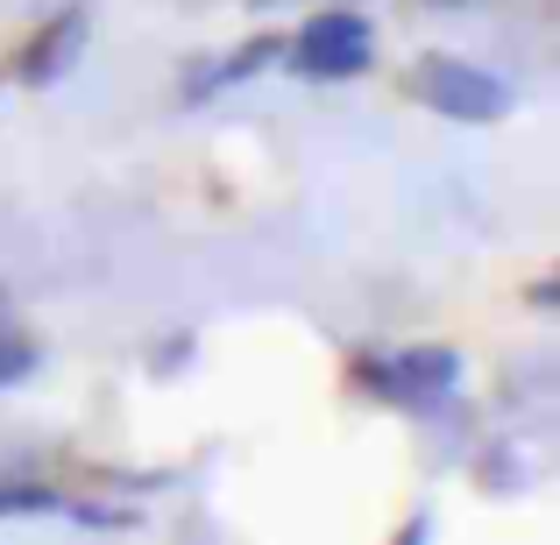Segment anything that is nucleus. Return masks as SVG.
Wrapping results in <instances>:
<instances>
[{
  "instance_id": "1",
  "label": "nucleus",
  "mask_w": 560,
  "mask_h": 545,
  "mask_svg": "<svg viewBox=\"0 0 560 545\" xmlns=\"http://www.w3.org/2000/svg\"><path fill=\"white\" fill-rule=\"evenodd\" d=\"M370 64V22L362 14H313L291 43V71L305 79H355Z\"/></svg>"
},
{
  "instance_id": "2",
  "label": "nucleus",
  "mask_w": 560,
  "mask_h": 545,
  "mask_svg": "<svg viewBox=\"0 0 560 545\" xmlns=\"http://www.w3.org/2000/svg\"><path fill=\"white\" fill-rule=\"evenodd\" d=\"M419 93H425V107L454 114V121H497V114L511 107L504 79L462 64V57H425V64H419Z\"/></svg>"
},
{
  "instance_id": "3",
  "label": "nucleus",
  "mask_w": 560,
  "mask_h": 545,
  "mask_svg": "<svg viewBox=\"0 0 560 545\" xmlns=\"http://www.w3.org/2000/svg\"><path fill=\"white\" fill-rule=\"evenodd\" d=\"M85 50V8H71V14H57L50 28H43L36 43L22 50V79L28 85H50V79H65L71 71V57Z\"/></svg>"
},
{
  "instance_id": "4",
  "label": "nucleus",
  "mask_w": 560,
  "mask_h": 545,
  "mask_svg": "<svg viewBox=\"0 0 560 545\" xmlns=\"http://www.w3.org/2000/svg\"><path fill=\"white\" fill-rule=\"evenodd\" d=\"M454 376H462L454 347H411V355H397L390 368H383V390H397V396H419V390H447Z\"/></svg>"
},
{
  "instance_id": "5",
  "label": "nucleus",
  "mask_w": 560,
  "mask_h": 545,
  "mask_svg": "<svg viewBox=\"0 0 560 545\" xmlns=\"http://www.w3.org/2000/svg\"><path fill=\"white\" fill-rule=\"evenodd\" d=\"M28 368H36V341L14 327H0V382H22Z\"/></svg>"
},
{
  "instance_id": "6",
  "label": "nucleus",
  "mask_w": 560,
  "mask_h": 545,
  "mask_svg": "<svg viewBox=\"0 0 560 545\" xmlns=\"http://www.w3.org/2000/svg\"><path fill=\"white\" fill-rule=\"evenodd\" d=\"M270 57H277V36H256V43H248V50H234L228 64L213 71V85H234V79H248V71H262V64H270Z\"/></svg>"
},
{
  "instance_id": "7",
  "label": "nucleus",
  "mask_w": 560,
  "mask_h": 545,
  "mask_svg": "<svg viewBox=\"0 0 560 545\" xmlns=\"http://www.w3.org/2000/svg\"><path fill=\"white\" fill-rule=\"evenodd\" d=\"M28 510H57L50 489H0V518H28Z\"/></svg>"
},
{
  "instance_id": "8",
  "label": "nucleus",
  "mask_w": 560,
  "mask_h": 545,
  "mask_svg": "<svg viewBox=\"0 0 560 545\" xmlns=\"http://www.w3.org/2000/svg\"><path fill=\"white\" fill-rule=\"evenodd\" d=\"M0 327H8V319H0Z\"/></svg>"
}]
</instances>
